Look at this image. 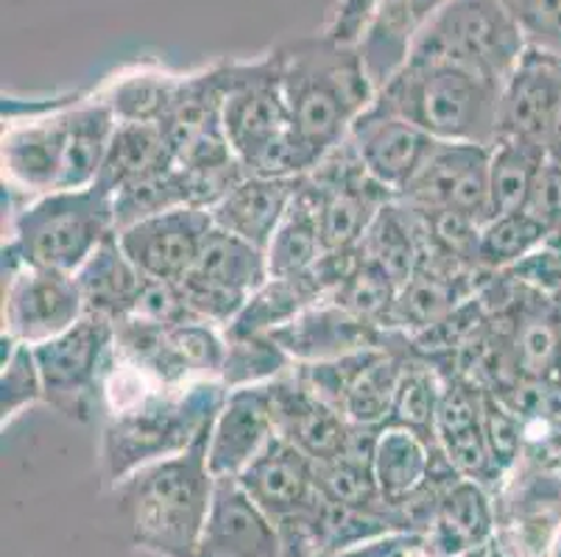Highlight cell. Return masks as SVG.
Instances as JSON below:
<instances>
[{
  "instance_id": "1",
  "label": "cell",
  "mask_w": 561,
  "mask_h": 557,
  "mask_svg": "<svg viewBox=\"0 0 561 557\" xmlns=\"http://www.w3.org/2000/svg\"><path fill=\"white\" fill-rule=\"evenodd\" d=\"M115 126L99 95L3 112V184L28 198L93 187Z\"/></svg>"
},
{
  "instance_id": "2",
  "label": "cell",
  "mask_w": 561,
  "mask_h": 557,
  "mask_svg": "<svg viewBox=\"0 0 561 557\" xmlns=\"http://www.w3.org/2000/svg\"><path fill=\"white\" fill-rule=\"evenodd\" d=\"M290 115V135L313 171L346 142L352 126L375 104L377 86L358 45L328 31L285 39L274 48Z\"/></svg>"
},
{
  "instance_id": "3",
  "label": "cell",
  "mask_w": 561,
  "mask_h": 557,
  "mask_svg": "<svg viewBox=\"0 0 561 557\" xmlns=\"http://www.w3.org/2000/svg\"><path fill=\"white\" fill-rule=\"evenodd\" d=\"M210 427L185 452L149 463L115 485L131 541L140 549L160 557H196L216 490L207 463Z\"/></svg>"
},
{
  "instance_id": "4",
  "label": "cell",
  "mask_w": 561,
  "mask_h": 557,
  "mask_svg": "<svg viewBox=\"0 0 561 557\" xmlns=\"http://www.w3.org/2000/svg\"><path fill=\"white\" fill-rule=\"evenodd\" d=\"M503 86L450 61L411 59L377 92V104L420 126L438 142L489 146L500 140Z\"/></svg>"
},
{
  "instance_id": "5",
  "label": "cell",
  "mask_w": 561,
  "mask_h": 557,
  "mask_svg": "<svg viewBox=\"0 0 561 557\" xmlns=\"http://www.w3.org/2000/svg\"><path fill=\"white\" fill-rule=\"evenodd\" d=\"M227 398L221 380L160 387L126 410L106 416L101 463L112 485L162 457L185 452L210 427Z\"/></svg>"
},
{
  "instance_id": "6",
  "label": "cell",
  "mask_w": 561,
  "mask_h": 557,
  "mask_svg": "<svg viewBox=\"0 0 561 557\" xmlns=\"http://www.w3.org/2000/svg\"><path fill=\"white\" fill-rule=\"evenodd\" d=\"M221 126L229 151L249 176L302 178L310 173L290 135L274 50L260 59H232Z\"/></svg>"
},
{
  "instance_id": "7",
  "label": "cell",
  "mask_w": 561,
  "mask_h": 557,
  "mask_svg": "<svg viewBox=\"0 0 561 557\" xmlns=\"http://www.w3.org/2000/svg\"><path fill=\"white\" fill-rule=\"evenodd\" d=\"M115 232V204L95 184L48 193L14 212L3 257L76 274Z\"/></svg>"
},
{
  "instance_id": "8",
  "label": "cell",
  "mask_w": 561,
  "mask_h": 557,
  "mask_svg": "<svg viewBox=\"0 0 561 557\" xmlns=\"http://www.w3.org/2000/svg\"><path fill=\"white\" fill-rule=\"evenodd\" d=\"M525 50L523 34L500 0H450L416 39L411 56L450 61L506 86Z\"/></svg>"
},
{
  "instance_id": "9",
  "label": "cell",
  "mask_w": 561,
  "mask_h": 557,
  "mask_svg": "<svg viewBox=\"0 0 561 557\" xmlns=\"http://www.w3.org/2000/svg\"><path fill=\"white\" fill-rule=\"evenodd\" d=\"M45 402L62 416L87 421L104 402V382L115 357V324L90 315L62 335L34 346Z\"/></svg>"
},
{
  "instance_id": "10",
  "label": "cell",
  "mask_w": 561,
  "mask_h": 557,
  "mask_svg": "<svg viewBox=\"0 0 561 557\" xmlns=\"http://www.w3.org/2000/svg\"><path fill=\"white\" fill-rule=\"evenodd\" d=\"M268 279L272 274L263 248L216 227L196 268L176 285L193 318L224 329Z\"/></svg>"
},
{
  "instance_id": "11",
  "label": "cell",
  "mask_w": 561,
  "mask_h": 557,
  "mask_svg": "<svg viewBox=\"0 0 561 557\" xmlns=\"http://www.w3.org/2000/svg\"><path fill=\"white\" fill-rule=\"evenodd\" d=\"M305 178L319 204L324 252H346L360 245L382 207L397 201L382 184L366 173L350 137Z\"/></svg>"
},
{
  "instance_id": "12",
  "label": "cell",
  "mask_w": 561,
  "mask_h": 557,
  "mask_svg": "<svg viewBox=\"0 0 561 557\" xmlns=\"http://www.w3.org/2000/svg\"><path fill=\"white\" fill-rule=\"evenodd\" d=\"M87 315L76 274L3 257V337L39 346Z\"/></svg>"
},
{
  "instance_id": "13",
  "label": "cell",
  "mask_w": 561,
  "mask_h": 557,
  "mask_svg": "<svg viewBox=\"0 0 561 557\" xmlns=\"http://www.w3.org/2000/svg\"><path fill=\"white\" fill-rule=\"evenodd\" d=\"M489 160V146L438 142L420 176L397 201L422 214H456L483 227L492 218Z\"/></svg>"
},
{
  "instance_id": "14",
  "label": "cell",
  "mask_w": 561,
  "mask_h": 557,
  "mask_svg": "<svg viewBox=\"0 0 561 557\" xmlns=\"http://www.w3.org/2000/svg\"><path fill=\"white\" fill-rule=\"evenodd\" d=\"M216 221L210 209L176 207L168 212L117 229V243L126 257L151 282H182L202 257Z\"/></svg>"
},
{
  "instance_id": "15",
  "label": "cell",
  "mask_w": 561,
  "mask_h": 557,
  "mask_svg": "<svg viewBox=\"0 0 561 557\" xmlns=\"http://www.w3.org/2000/svg\"><path fill=\"white\" fill-rule=\"evenodd\" d=\"M350 142L358 153V160L364 162L366 173L394 198H400L411 187L413 178L420 176L422 167L438 148V140H433L427 131L413 126L397 112L377 104V98L355 120Z\"/></svg>"
},
{
  "instance_id": "16",
  "label": "cell",
  "mask_w": 561,
  "mask_h": 557,
  "mask_svg": "<svg viewBox=\"0 0 561 557\" xmlns=\"http://www.w3.org/2000/svg\"><path fill=\"white\" fill-rule=\"evenodd\" d=\"M238 483L277 527L288 521L319 515L328 508L319 485V466L279 436L238 477Z\"/></svg>"
},
{
  "instance_id": "17",
  "label": "cell",
  "mask_w": 561,
  "mask_h": 557,
  "mask_svg": "<svg viewBox=\"0 0 561 557\" xmlns=\"http://www.w3.org/2000/svg\"><path fill=\"white\" fill-rule=\"evenodd\" d=\"M274 407V423L277 436L308 454L316 466L341 457L352 441L358 438L360 429L346 421L344 413L328 398H321L313 387L305 385L294 368L279 380L268 382Z\"/></svg>"
},
{
  "instance_id": "18",
  "label": "cell",
  "mask_w": 561,
  "mask_h": 557,
  "mask_svg": "<svg viewBox=\"0 0 561 557\" xmlns=\"http://www.w3.org/2000/svg\"><path fill=\"white\" fill-rule=\"evenodd\" d=\"M433 438L458 477L481 483L483 488H494L503 479L489 449L486 391L476 387V382L461 376H450L445 382Z\"/></svg>"
},
{
  "instance_id": "19",
  "label": "cell",
  "mask_w": 561,
  "mask_h": 557,
  "mask_svg": "<svg viewBox=\"0 0 561 557\" xmlns=\"http://www.w3.org/2000/svg\"><path fill=\"white\" fill-rule=\"evenodd\" d=\"M274 438H277V423H274L268 382L227 391L221 410L213 418L210 441H207V463L213 477L238 479Z\"/></svg>"
},
{
  "instance_id": "20",
  "label": "cell",
  "mask_w": 561,
  "mask_h": 557,
  "mask_svg": "<svg viewBox=\"0 0 561 557\" xmlns=\"http://www.w3.org/2000/svg\"><path fill=\"white\" fill-rule=\"evenodd\" d=\"M268 335L283 346L294 365H310V362H330L358 351L380 349L389 344L394 332L380 329L335 301L324 299Z\"/></svg>"
},
{
  "instance_id": "21",
  "label": "cell",
  "mask_w": 561,
  "mask_h": 557,
  "mask_svg": "<svg viewBox=\"0 0 561 557\" xmlns=\"http://www.w3.org/2000/svg\"><path fill=\"white\" fill-rule=\"evenodd\" d=\"M196 557H285L283 535L234 477L216 479Z\"/></svg>"
},
{
  "instance_id": "22",
  "label": "cell",
  "mask_w": 561,
  "mask_h": 557,
  "mask_svg": "<svg viewBox=\"0 0 561 557\" xmlns=\"http://www.w3.org/2000/svg\"><path fill=\"white\" fill-rule=\"evenodd\" d=\"M561 106V56L525 50L523 61L503 86L500 137L537 142L545 148Z\"/></svg>"
},
{
  "instance_id": "23",
  "label": "cell",
  "mask_w": 561,
  "mask_h": 557,
  "mask_svg": "<svg viewBox=\"0 0 561 557\" xmlns=\"http://www.w3.org/2000/svg\"><path fill=\"white\" fill-rule=\"evenodd\" d=\"M450 0H375L358 45L377 92L389 84L411 56L416 39Z\"/></svg>"
},
{
  "instance_id": "24",
  "label": "cell",
  "mask_w": 561,
  "mask_h": 557,
  "mask_svg": "<svg viewBox=\"0 0 561 557\" xmlns=\"http://www.w3.org/2000/svg\"><path fill=\"white\" fill-rule=\"evenodd\" d=\"M436 557H461L494 541V504L489 488L472 479H453L436 497L422 533Z\"/></svg>"
},
{
  "instance_id": "25",
  "label": "cell",
  "mask_w": 561,
  "mask_h": 557,
  "mask_svg": "<svg viewBox=\"0 0 561 557\" xmlns=\"http://www.w3.org/2000/svg\"><path fill=\"white\" fill-rule=\"evenodd\" d=\"M472 268H461L447 259H425L411 282L400 290L391 313V332L416 337L456 313L476 293Z\"/></svg>"
},
{
  "instance_id": "26",
  "label": "cell",
  "mask_w": 561,
  "mask_h": 557,
  "mask_svg": "<svg viewBox=\"0 0 561 557\" xmlns=\"http://www.w3.org/2000/svg\"><path fill=\"white\" fill-rule=\"evenodd\" d=\"M302 178L243 176L232 190L210 209L213 221L221 232L247 240L257 248H268L285 212L294 204Z\"/></svg>"
},
{
  "instance_id": "27",
  "label": "cell",
  "mask_w": 561,
  "mask_h": 557,
  "mask_svg": "<svg viewBox=\"0 0 561 557\" xmlns=\"http://www.w3.org/2000/svg\"><path fill=\"white\" fill-rule=\"evenodd\" d=\"M76 282L84 295L87 313L121 324L137 313V304L151 279L126 257L117 243V234H112L99 252L76 270Z\"/></svg>"
},
{
  "instance_id": "28",
  "label": "cell",
  "mask_w": 561,
  "mask_h": 557,
  "mask_svg": "<svg viewBox=\"0 0 561 557\" xmlns=\"http://www.w3.org/2000/svg\"><path fill=\"white\" fill-rule=\"evenodd\" d=\"M173 153L168 148L162 126L151 123H117L112 140L106 146L95 187L115 196L142 176L171 165Z\"/></svg>"
},
{
  "instance_id": "29",
  "label": "cell",
  "mask_w": 561,
  "mask_h": 557,
  "mask_svg": "<svg viewBox=\"0 0 561 557\" xmlns=\"http://www.w3.org/2000/svg\"><path fill=\"white\" fill-rule=\"evenodd\" d=\"M397 337H400V332L391 335L389 344L377 351L375 360L360 371L358 380L352 382L350 391H346L344 402H341V413H344L352 427L380 429L389 423L402 368H405V360L411 357V349H408L411 337H408L402 349L394 346Z\"/></svg>"
},
{
  "instance_id": "30",
  "label": "cell",
  "mask_w": 561,
  "mask_h": 557,
  "mask_svg": "<svg viewBox=\"0 0 561 557\" xmlns=\"http://www.w3.org/2000/svg\"><path fill=\"white\" fill-rule=\"evenodd\" d=\"M324 254L328 252H324V237H321L319 204H316L308 178L302 176L297 196H294V204L288 207L283 223H279L272 243L265 248L268 274H302V270L313 268Z\"/></svg>"
},
{
  "instance_id": "31",
  "label": "cell",
  "mask_w": 561,
  "mask_h": 557,
  "mask_svg": "<svg viewBox=\"0 0 561 557\" xmlns=\"http://www.w3.org/2000/svg\"><path fill=\"white\" fill-rule=\"evenodd\" d=\"M182 76L160 68H135L104 86L99 98L117 117V123H151L162 126L171 112Z\"/></svg>"
},
{
  "instance_id": "32",
  "label": "cell",
  "mask_w": 561,
  "mask_h": 557,
  "mask_svg": "<svg viewBox=\"0 0 561 557\" xmlns=\"http://www.w3.org/2000/svg\"><path fill=\"white\" fill-rule=\"evenodd\" d=\"M548 151L537 142L500 137L492 146L489 160V190H492V218L494 214L523 212L534 193L539 171H542Z\"/></svg>"
},
{
  "instance_id": "33",
  "label": "cell",
  "mask_w": 561,
  "mask_h": 557,
  "mask_svg": "<svg viewBox=\"0 0 561 557\" xmlns=\"http://www.w3.org/2000/svg\"><path fill=\"white\" fill-rule=\"evenodd\" d=\"M553 234L530 212L494 214L478 229L476 265L486 274H508L539 252Z\"/></svg>"
},
{
  "instance_id": "34",
  "label": "cell",
  "mask_w": 561,
  "mask_h": 557,
  "mask_svg": "<svg viewBox=\"0 0 561 557\" xmlns=\"http://www.w3.org/2000/svg\"><path fill=\"white\" fill-rule=\"evenodd\" d=\"M397 295H400V288L394 285V279L380 265L371 263L358 245V259L350 268V274L341 279L339 288L330 293V301L341 304L358 318L391 332V313H394Z\"/></svg>"
},
{
  "instance_id": "35",
  "label": "cell",
  "mask_w": 561,
  "mask_h": 557,
  "mask_svg": "<svg viewBox=\"0 0 561 557\" xmlns=\"http://www.w3.org/2000/svg\"><path fill=\"white\" fill-rule=\"evenodd\" d=\"M445 376L438 374L431 360H420V357H408L405 368H402L400 385H397L394 407H391L389 423L394 427H408L420 436L433 438V427H436L438 405H442V393H445Z\"/></svg>"
},
{
  "instance_id": "36",
  "label": "cell",
  "mask_w": 561,
  "mask_h": 557,
  "mask_svg": "<svg viewBox=\"0 0 561 557\" xmlns=\"http://www.w3.org/2000/svg\"><path fill=\"white\" fill-rule=\"evenodd\" d=\"M227 337V335H224ZM294 368V360L272 335L227 337V360H224L221 382L227 391L249 385H265L285 376Z\"/></svg>"
},
{
  "instance_id": "37",
  "label": "cell",
  "mask_w": 561,
  "mask_h": 557,
  "mask_svg": "<svg viewBox=\"0 0 561 557\" xmlns=\"http://www.w3.org/2000/svg\"><path fill=\"white\" fill-rule=\"evenodd\" d=\"M45 402L34 346L3 337V371H0V421L3 427L23 416L28 407Z\"/></svg>"
},
{
  "instance_id": "38",
  "label": "cell",
  "mask_w": 561,
  "mask_h": 557,
  "mask_svg": "<svg viewBox=\"0 0 561 557\" xmlns=\"http://www.w3.org/2000/svg\"><path fill=\"white\" fill-rule=\"evenodd\" d=\"M519 28L525 48L561 56V0H500Z\"/></svg>"
},
{
  "instance_id": "39",
  "label": "cell",
  "mask_w": 561,
  "mask_h": 557,
  "mask_svg": "<svg viewBox=\"0 0 561 557\" xmlns=\"http://www.w3.org/2000/svg\"><path fill=\"white\" fill-rule=\"evenodd\" d=\"M525 212L534 214L553 237H561V160H545Z\"/></svg>"
},
{
  "instance_id": "40",
  "label": "cell",
  "mask_w": 561,
  "mask_h": 557,
  "mask_svg": "<svg viewBox=\"0 0 561 557\" xmlns=\"http://www.w3.org/2000/svg\"><path fill=\"white\" fill-rule=\"evenodd\" d=\"M371 7H375V0H339L330 12L328 25L321 31H328L330 37L344 39V43H358Z\"/></svg>"
},
{
  "instance_id": "41",
  "label": "cell",
  "mask_w": 561,
  "mask_h": 557,
  "mask_svg": "<svg viewBox=\"0 0 561 557\" xmlns=\"http://www.w3.org/2000/svg\"><path fill=\"white\" fill-rule=\"evenodd\" d=\"M420 541L422 535L416 533H389L375 541H366V544L350 546V549L324 552L319 557H408V552L420 544Z\"/></svg>"
},
{
  "instance_id": "42",
  "label": "cell",
  "mask_w": 561,
  "mask_h": 557,
  "mask_svg": "<svg viewBox=\"0 0 561 557\" xmlns=\"http://www.w3.org/2000/svg\"><path fill=\"white\" fill-rule=\"evenodd\" d=\"M461 557H489V546H481V549H476V552H467V555H461Z\"/></svg>"
},
{
  "instance_id": "43",
  "label": "cell",
  "mask_w": 561,
  "mask_h": 557,
  "mask_svg": "<svg viewBox=\"0 0 561 557\" xmlns=\"http://www.w3.org/2000/svg\"><path fill=\"white\" fill-rule=\"evenodd\" d=\"M550 555H553V557H561V533H559V538H556L553 541V546H550Z\"/></svg>"
},
{
  "instance_id": "44",
  "label": "cell",
  "mask_w": 561,
  "mask_h": 557,
  "mask_svg": "<svg viewBox=\"0 0 561 557\" xmlns=\"http://www.w3.org/2000/svg\"><path fill=\"white\" fill-rule=\"evenodd\" d=\"M548 156H550V153H548Z\"/></svg>"
}]
</instances>
